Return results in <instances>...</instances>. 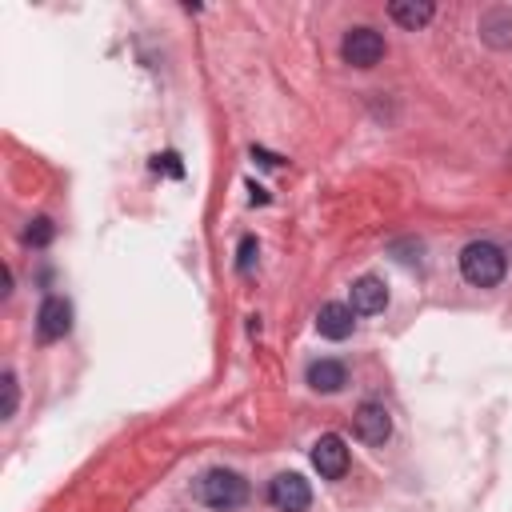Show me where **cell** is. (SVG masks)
Returning a JSON list of instances; mask_svg holds the SVG:
<instances>
[{
    "label": "cell",
    "mask_w": 512,
    "mask_h": 512,
    "mask_svg": "<svg viewBox=\"0 0 512 512\" xmlns=\"http://www.w3.org/2000/svg\"><path fill=\"white\" fill-rule=\"evenodd\" d=\"M252 264H256V240L244 236L240 240V272H252Z\"/></svg>",
    "instance_id": "14"
},
{
    "label": "cell",
    "mask_w": 512,
    "mask_h": 512,
    "mask_svg": "<svg viewBox=\"0 0 512 512\" xmlns=\"http://www.w3.org/2000/svg\"><path fill=\"white\" fill-rule=\"evenodd\" d=\"M192 492H196L200 504H208V508H216V512H232V508H240V504L248 500V484H244V476L232 472V468H208V472L196 480Z\"/></svg>",
    "instance_id": "2"
},
{
    "label": "cell",
    "mask_w": 512,
    "mask_h": 512,
    "mask_svg": "<svg viewBox=\"0 0 512 512\" xmlns=\"http://www.w3.org/2000/svg\"><path fill=\"white\" fill-rule=\"evenodd\" d=\"M352 304H340V300H328L320 312H316V332L324 336V340H344V336H352Z\"/></svg>",
    "instance_id": "8"
},
{
    "label": "cell",
    "mask_w": 512,
    "mask_h": 512,
    "mask_svg": "<svg viewBox=\"0 0 512 512\" xmlns=\"http://www.w3.org/2000/svg\"><path fill=\"white\" fill-rule=\"evenodd\" d=\"M312 464H316V472L324 476V480H340L344 472H348V448H344V440L340 436H320L316 444H312Z\"/></svg>",
    "instance_id": "6"
},
{
    "label": "cell",
    "mask_w": 512,
    "mask_h": 512,
    "mask_svg": "<svg viewBox=\"0 0 512 512\" xmlns=\"http://www.w3.org/2000/svg\"><path fill=\"white\" fill-rule=\"evenodd\" d=\"M388 12H392V20H396V24H404V28H412V32H416V28H424V24L432 20V12H436V8H432L428 0H396Z\"/></svg>",
    "instance_id": "11"
},
{
    "label": "cell",
    "mask_w": 512,
    "mask_h": 512,
    "mask_svg": "<svg viewBox=\"0 0 512 512\" xmlns=\"http://www.w3.org/2000/svg\"><path fill=\"white\" fill-rule=\"evenodd\" d=\"M340 56H344V64H352V68H372V64H380V56H384V36H380L376 28H352V32L344 36V44H340Z\"/></svg>",
    "instance_id": "4"
},
{
    "label": "cell",
    "mask_w": 512,
    "mask_h": 512,
    "mask_svg": "<svg viewBox=\"0 0 512 512\" xmlns=\"http://www.w3.org/2000/svg\"><path fill=\"white\" fill-rule=\"evenodd\" d=\"M352 428H356V436H360L364 444H384V440L392 436V416H388L384 404L364 400V404L356 408V416H352Z\"/></svg>",
    "instance_id": "5"
},
{
    "label": "cell",
    "mask_w": 512,
    "mask_h": 512,
    "mask_svg": "<svg viewBox=\"0 0 512 512\" xmlns=\"http://www.w3.org/2000/svg\"><path fill=\"white\" fill-rule=\"evenodd\" d=\"M308 384L316 392H340L348 384V372L340 360H316V364H308Z\"/></svg>",
    "instance_id": "10"
},
{
    "label": "cell",
    "mask_w": 512,
    "mask_h": 512,
    "mask_svg": "<svg viewBox=\"0 0 512 512\" xmlns=\"http://www.w3.org/2000/svg\"><path fill=\"white\" fill-rule=\"evenodd\" d=\"M384 304H388V288H384V280H376V276H360V280H352V312L372 316V312H384Z\"/></svg>",
    "instance_id": "9"
},
{
    "label": "cell",
    "mask_w": 512,
    "mask_h": 512,
    "mask_svg": "<svg viewBox=\"0 0 512 512\" xmlns=\"http://www.w3.org/2000/svg\"><path fill=\"white\" fill-rule=\"evenodd\" d=\"M0 384H4V408H0V416H4V420H8V416H12V412H16V372H12V368H8V372H4V376H0Z\"/></svg>",
    "instance_id": "13"
},
{
    "label": "cell",
    "mask_w": 512,
    "mask_h": 512,
    "mask_svg": "<svg viewBox=\"0 0 512 512\" xmlns=\"http://www.w3.org/2000/svg\"><path fill=\"white\" fill-rule=\"evenodd\" d=\"M268 500L276 512H308L312 504V488L300 472H280L272 484H268Z\"/></svg>",
    "instance_id": "3"
},
{
    "label": "cell",
    "mask_w": 512,
    "mask_h": 512,
    "mask_svg": "<svg viewBox=\"0 0 512 512\" xmlns=\"http://www.w3.org/2000/svg\"><path fill=\"white\" fill-rule=\"evenodd\" d=\"M504 272H508V260H504V252L492 240L464 244V252H460V276L472 288H496L504 280Z\"/></svg>",
    "instance_id": "1"
},
{
    "label": "cell",
    "mask_w": 512,
    "mask_h": 512,
    "mask_svg": "<svg viewBox=\"0 0 512 512\" xmlns=\"http://www.w3.org/2000/svg\"><path fill=\"white\" fill-rule=\"evenodd\" d=\"M72 328V304L64 300V296H48L44 304H40V312H36V332H40V340H60L64 332Z\"/></svg>",
    "instance_id": "7"
},
{
    "label": "cell",
    "mask_w": 512,
    "mask_h": 512,
    "mask_svg": "<svg viewBox=\"0 0 512 512\" xmlns=\"http://www.w3.org/2000/svg\"><path fill=\"white\" fill-rule=\"evenodd\" d=\"M52 236H56V228H52V220H48V216H36V220L24 228V240H28V244H36V248H40V244H48Z\"/></svg>",
    "instance_id": "12"
}]
</instances>
